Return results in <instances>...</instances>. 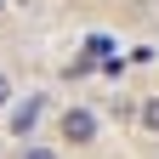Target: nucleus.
I'll list each match as a JSON object with an SVG mask.
<instances>
[{
  "label": "nucleus",
  "mask_w": 159,
  "mask_h": 159,
  "mask_svg": "<svg viewBox=\"0 0 159 159\" xmlns=\"http://www.w3.org/2000/svg\"><path fill=\"white\" fill-rule=\"evenodd\" d=\"M51 136H57V148H91L97 136H102V119L85 102H63L51 114Z\"/></svg>",
  "instance_id": "1"
},
{
  "label": "nucleus",
  "mask_w": 159,
  "mask_h": 159,
  "mask_svg": "<svg viewBox=\"0 0 159 159\" xmlns=\"http://www.w3.org/2000/svg\"><path fill=\"white\" fill-rule=\"evenodd\" d=\"M51 114V97L46 91H29V97H17V102L6 108V136L11 142H34V125Z\"/></svg>",
  "instance_id": "2"
},
{
  "label": "nucleus",
  "mask_w": 159,
  "mask_h": 159,
  "mask_svg": "<svg viewBox=\"0 0 159 159\" xmlns=\"http://www.w3.org/2000/svg\"><path fill=\"white\" fill-rule=\"evenodd\" d=\"M80 51H85V57H97V63H108V57H119V40L97 29V34H85V40H80Z\"/></svg>",
  "instance_id": "3"
},
{
  "label": "nucleus",
  "mask_w": 159,
  "mask_h": 159,
  "mask_svg": "<svg viewBox=\"0 0 159 159\" xmlns=\"http://www.w3.org/2000/svg\"><path fill=\"white\" fill-rule=\"evenodd\" d=\"M136 125H142L148 136H159V91H148V97H136Z\"/></svg>",
  "instance_id": "4"
},
{
  "label": "nucleus",
  "mask_w": 159,
  "mask_h": 159,
  "mask_svg": "<svg viewBox=\"0 0 159 159\" xmlns=\"http://www.w3.org/2000/svg\"><path fill=\"white\" fill-rule=\"evenodd\" d=\"M97 68H102V63H97V57H85V51H74L68 63H63V80H91Z\"/></svg>",
  "instance_id": "5"
},
{
  "label": "nucleus",
  "mask_w": 159,
  "mask_h": 159,
  "mask_svg": "<svg viewBox=\"0 0 159 159\" xmlns=\"http://www.w3.org/2000/svg\"><path fill=\"white\" fill-rule=\"evenodd\" d=\"M17 159H63V148H57V142H23Z\"/></svg>",
  "instance_id": "6"
},
{
  "label": "nucleus",
  "mask_w": 159,
  "mask_h": 159,
  "mask_svg": "<svg viewBox=\"0 0 159 159\" xmlns=\"http://www.w3.org/2000/svg\"><path fill=\"white\" fill-rule=\"evenodd\" d=\"M11 102H17V91H11V74H6V68H0V114H6Z\"/></svg>",
  "instance_id": "7"
},
{
  "label": "nucleus",
  "mask_w": 159,
  "mask_h": 159,
  "mask_svg": "<svg viewBox=\"0 0 159 159\" xmlns=\"http://www.w3.org/2000/svg\"><path fill=\"white\" fill-rule=\"evenodd\" d=\"M6 6H11V0H0V17H6Z\"/></svg>",
  "instance_id": "8"
},
{
  "label": "nucleus",
  "mask_w": 159,
  "mask_h": 159,
  "mask_svg": "<svg viewBox=\"0 0 159 159\" xmlns=\"http://www.w3.org/2000/svg\"><path fill=\"white\" fill-rule=\"evenodd\" d=\"M153 6H159V0H153Z\"/></svg>",
  "instance_id": "9"
}]
</instances>
